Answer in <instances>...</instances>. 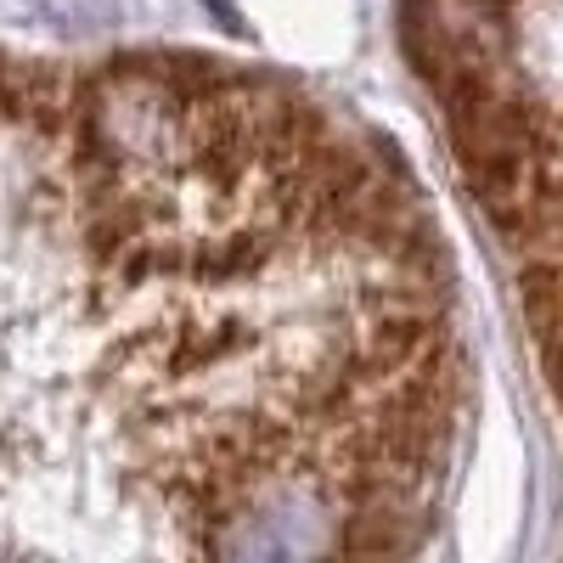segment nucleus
<instances>
[{"instance_id":"f257e3e1","label":"nucleus","mask_w":563,"mask_h":563,"mask_svg":"<svg viewBox=\"0 0 563 563\" xmlns=\"http://www.w3.org/2000/svg\"><path fill=\"white\" fill-rule=\"evenodd\" d=\"M467 384L434 203L339 97L0 45V563H406Z\"/></svg>"}]
</instances>
